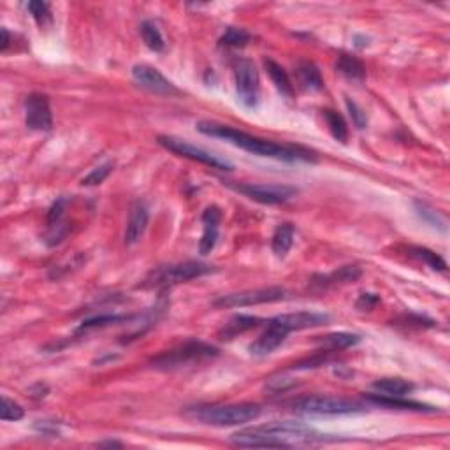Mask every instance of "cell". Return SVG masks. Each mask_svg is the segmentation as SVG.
<instances>
[{"instance_id": "cell-1", "label": "cell", "mask_w": 450, "mask_h": 450, "mask_svg": "<svg viewBox=\"0 0 450 450\" xmlns=\"http://www.w3.org/2000/svg\"><path fill=\"white\" fill-rule=\"evenodd\" d=\"M197 131L201 134L209 136V138H219L224 141L231 143V145L238 146V148L250 151L253 155H259V157H268L275 158V160H283V162H315L317 157L312 150L302 148V146H294V145H280V143L268 141V139L256 138V136H250L246 132L238 131V128H232L229 125L215 124V121H199Z\"/></svg>"}, {"instance_id": "cell-2", "label": "cell", "mask_w": 450, "mask_h": 450, "mask_svg": "<svg viewBox=\"0 0 450 450\" xmlns=\"http://www.w3.org/2000/svg\"><path fill=\"white\" fill-rule=\"evenodd\" d=\"M260 413H263V408L253 403L208 405V407H195L188 410L190 417L216 427L252 422V420L259 419Z\"/></svg>"}, {"instance_id": "cell-3", "label": "cell", "mask_w": 450, "mask_h": 450, "mask_svg": "<svg viewBox=\"0 0 450 450\" xmlns=\"http://www.w3.org/2000/svg\"><path fill=\"white\" fill-rule=\"evenodd\" d=\"M219 356V349L209 343L199 341V339H190V341L182 343L171 350H165L160 356L151 361V366L155 370H180V368L188 366V364L201 363V361L212 359Z\"/></svg>"}, {"instance_id": "cell-4", "label": "cell", "mask_w": 450, "mask_h": 450, "mask_svg": "<svg viewBox=\"0 0 450 450\" xmlns=\"http://www.w3.org/2000/svg\"><path fill=\"white\" fill-rule=\"evenodd\" d=\"M215 271V268L204 263H197V260H187L182 264H171L162 265V268L153 269L139 287L143 289H168V287L178 285V283L190 282L194 278H201V276L209 275Z\"/></svg>"}, {"instance_id": "cell-5", "label": "cell", "mask_w": 450, "mask_h": 450, "mask_svg": "<svg viewBox=\"0 0 450 450\" xmlns=\"http://www.w3.org/2000/svg\"><path fill=\"white\" fill-rule=\"evenodd\" d=\"M294 410L306 415H352V413L364 412V405L346 397L312 396L297 400L294 403Z\"/></svg>"}, {"instance_id": "cell-6", "label": "cell", "mask_w": 450, "mask_h": 450, "mask_svg": "<svg viewBox=\"0 0 450 450\" xmlns=\"http://www.w3.org/2000/svg\"><path fill=\"white\" fill-rule=\"evenodd\" d=\"M158 145L164 146L165 150H169L171 153L180 155V157L190 158V160L201 162V164L208 165L212 169H220V171H232V164L220 155L212 153V151L199 148V146L190 145L185 139L175 138V136H158Z\"/></svg>"}, {"instance_id": "cell-7", "label": "cell", "mask_w": 450, "mask_h": 450, "mask_svg": "<svg viewBox=\"0 0 450 450\" xmlns=\"http://www.w3.org/2000/svg\"><path fill=\"white\" fill-rule=\"evenodd\" d=\"M234 81L239 102L246 108H256L260 95V79L256 64L248 58H239L234 65Z\"/></svg>"}, {"instance_id": "cell-8", "label": "cell", "mask_w": 450, "mask_h": 450, "mask_svg": "<svg viewBox=\"0 0 450 450\" xmlns=\"http://www.w3.org/2000/svg\"><path fill=\"white\" fill-rule=\"evenodd\" d=\"M287 297V290L282 287H264V289L241 290V292L227 294L215 300V308H243V306L265 304V302H278Z\"/></svg>"}, {"instance_id": "cell-9", "label": "cell", "mask_w": 450, "mask_h": 450, "mask_svg": "<svg viewBox=\"0 0 450 450\" xmlns=\"http://www.w3.org/2000/svg\"><path fill=\"white\" fill-rule=\"evenodd\" d=\"M229 187L243 194L245 197L252 199V201L268 206L283 204V202L290 201L297 194V188L290 185H268V183H241V185H234V183H229Z\"/></svg>"}, {"instance_id": "cell-10", "label": "cell", "mask_w": 450, "mask_h": 450, "mask_svg": "<svg viewBox=\"0 0 450 450\" xmlns=\"http://www.w3.org/2000/svg\"><path fill=\"white\" fill-rule=\"evenodd\" d=\"M25 124L31 131L48 132L53 127L50 101L43 94H32L25 99Z\"/></svg>"}, {"instance_id": "cell-11", "label": "cell", "mask_w": 450, "mask_h": 450, "mask_svg": "<svg viewBox=\"0 0 450 450\" xmlns=\"http://www.w3.org/2000/svg\"><path fill=\"white\" fill-rule=\"evenodd\" d=\"M132 77L141 88L153 92V94L172 95L178 94V88L171 83L160 71L146 64H138L132 67Z\"/></svg>"}, {"instance_id": "cell-12", "label": "cell", "mask_w": 450, "mask_h": 450, "mask_svg": "<svg viewBox=\"0 0 450 450\" xmlns=\"http://www.w3.org/2000/svg\"><path fill=\"white\" fill-rule=\"evenodd\" d=\"M287 334H289V331H285L278 322H275V319L268 320V322H265L264 333L248 346L250 353L256 357L269 356V353L275 352V350L285 341Z\"/></svg>"}, {"instance_id": "cell-13", "label": "cell", "mask_w": 450, "mask_h": 450, "mask_svg": "<svg viewBox=\"0 0 450 450\" xmlns=\"http://www.w3.org/2000/svg\"><path fill=\"white\" fill-rule=\"evenodd\" d=\"M331 320L327 313H317V312H297V313H285V315L275 317V322L285 331L292 333V331H302L312 329V327L326 326Z\"/></svg>"}, {"instance_id": "cell-14", "label": "cell", "mask_w": 450, "mask_h": 450, "mask_svg": "<svg viewBox=\"0 0 450 450\" xmlns=\"http://www.w3.org/2000/svg\"><path fill=\"white\" fill-rule=\"evenodd\" d=\"M222 220V212L219 206H208L202 213V225H204V232L199 241V252L201 256H208L212 250L216 246L219 241V225Z\"/></svg>"}, {"instance_id": "cell-15", "label": "cell", "mask_w": 450, "mask_h": 450, "mask_svg": "<svg viewBox=\"0 0 450 450\" xmlns=\"http://www.w3.org/2000/svg\"><path fill=\"white\" fill-rule=\"evenodd\" d=\"M148 220H150V213L148 208H146L143 202H136L131 208V213H128V220H127V227H125V245L132 246L136 243H139V239L145 234L146 227H148Z\"/></svg>"}, {"instance_id": "cell-16", "label": "cell", "mask_w": 450, "mask_h": 450, "mask_svg": "<svg viewBox=\"0 0 450 450\" xmlns=\"http://www.w3.org/2000/svg\"><path fill=\"white\" fill-rule=\"evenodd\" d=\"M368 401L380 405V407L387 408H397V410H413V412H434V408L427 407V405L417 403V401L407 400L405 396H385V394H368Z\"/></svg>"}, {"instance_id": "cell-17", "label": "cell", "mask_w": 450, "mask_h": 450, "mask_svg": "<svg viewBox=\"0 0 450 450\" xmlns=\"http://www.w3.org/2000/svg\"><path fill=\"white\" fill-rule=\"evenodd\" d=\"M265 320L259 319V317L252 315H234L227 324L224 326V329L220 331L219 336L222 339H232L238 334L246 333V331H252L256 327H259L260 324H264Z\"/></svg>"}, {"instance_id": "cell-18", "label": "cell", "mask_w": 450, "mask_h": 450, "mask_svg": "<svg viewBox=\"0 0 450 450\" xmlns=\"http://www.w3.org/2000/svg\"><path fill=\"white\" fill-rule=\"evenodd\" d=\"M296 76L301 88L306 92H319L324 88V79L313 62H301L296 67Z\"/></svg>"}, {"instance_id": "cell-19", "label": "cell", "mask_w": 450, "mask_h": 450, "mask_svg": "<svg viewBox=\"0 0 450 450\" xmlns=\"http://www.w3.org/2000/svg\"><path fill=\"white\" fill-rule=\"evenodd\" d=\"M294 234H296V229H294V225L290 222H283L276 227L271 239V248L276 257L283 259L289 253V250L292 248Z\"/></svg>"}, {"instance_id": "cell-20", "label": "cell", "mask_w": 450, "mask_h": 450, "mask_svg": "<svg viewBox=\"0 0 450 450\" xmlns=\"http://www.w3.org/2000/svg\"><path fill=\"white\" fill-rule=\"evenodd\" d=\"M264 65H265V71H268L269 77H271L273 84L276 87V90H278L280 94L283 95V97L292 99L294 97V87H292V83H290V77H289V75H287L285 69H283L280 64H276L275 60H271V58H268V60L264 62Z\"/></svg>"}, {"instance_id": "cell-21", "label": "cell", "mask_w": 450, "mask_h": 450, "mask_svg": "<svg viewBox=\"0 0 450 450\" xmlns=\"http://www.w3.org/2000/svg\"><path fill=\"white\" fill-rule=\"evenodd\" d=\"M336 71L339 72V75L345 76L346 79L357 81V83L366 79V67H364V64L359 60V58L352 57V55H346V53L339 55L336 62Z\"/></svg>"}, {"instance_id": "cell-22", "label": "cell", "mask_w": 450, "mask_h": 450, "mask_svg": "<svg viewBox=\"0 0 450 450\" xmlns=\"http://www.w3.org/2000/svg\"><path fill=\"white\" fill-rule=\"evenodd\" d=\"M373 389L378 390V394H385V396H407L415 389V385L405 378L390 376V378L375 380Z\"/></svg>"}, {"instance_id": "cell-23", "label": "cell", "mask_w": 450, "mask_h": 450, "mask_svg": "<svg viewBox=\"0 0 450 450\" xmlns=\"http://www.w3.org/2000/svg\"><path fill=\"white\" fill-rule=\"evenodd\" d=\"M363 276V271H361L359 265H343V268L336 269L331 275L322 276V282L320 285L327 287V285H338V283H353Z\"/></svg>"}, {"instance_id": "cell-24", "label": "cell", "mask_w": 450, "mask_h": 450, "mask_svg": "<svg viewBox=\"0 0 450 450\" xmlns=\"http://www.w3.org/2000/svg\"><path fill=\"white\" fill-rule=\"evenodd\" d=\"M324 118H326L331 136L339 143H346V139H349V127H346L345 118L338 111H334V109H324Z\"/></svg>"}, {"instance_id": "cell-25", "label": "cell", "mask_w": 450, "mask_h": 450, "mask_svg": "<svg viewBox=\"0 0 450 450\" xmlns=\"http://www.w3.org/2000/svg\"><path fill=\"white\" fill-rule=\"evenodd\" d=\"M132 315H99V317H90V319L83 320L81 326L77 327V333H84V331L97 329V327H108L111 324H121V322H131Z\"/></svg>"}, {"instance_id": "cell-26", "label": "cell", "mask_w": 450, "mask_h": 450, "mask_svg": "<svg viewBox=\"0 0 450 450\" xmlns=\"http://www.w3.org/2000/svg\"><path fill=\"white\" fill-rule=\"evenodd\" d=\"M319 341L329 350H343L357 345L361 341V336L353 333H333L327 334V336H322Z\"/></svg>"}, {"instance_id": "cell-27", "label": "cell", "mask_w": 450, "mask_h": 450, "mask_svg": "<svg viewBox=\"0 0 450 450\" xmlns=\"http://www.w3.org/2000/svg\"><path fill=\"white\" fill-rule=\"evenodd\" d=\"M139 32H141L143 40H145V44L151 51H162L165 48L164 38H162L160 31H158V27L153 21H143Z\"/></svg>"}, {"instance_id": "cell-28", "label": "cell", "mask_w": 450, "mask_h": 450, "mask_svg": "<svg viewBox=\"0 0 450 450\" xmlns=\"http://www.w3.org/2000/svg\"><path fill=\"white\" fill-rule=\"evenodd\" d=\"M410 252L413 257H417V259H420L422 263H426L431 269H434V271H447V263H445L437 252H433V250L426 248V246H413Z\"/></svg>"}, {"instance_id": "cell-29", "label": "cell", "mask_w": 450, "mask_h": 450, "mask_svg": "<svg viewBox=\"0 0 450 450\" xmlns=\"http://www.w3.org/2000/svg\"><path fill=\"white\" fill-rule=\"evenodd\" d=\"M250 39H252V35H250L246 31H243V28L229 27L227 31H225V34L222 35V39H220V46L241 48L245 46V44H248Z\"/></svg>"}, {"instance_id": "cell-30", "label": "cell", "mask_w": 450, "mask_h": 450, "mask_svg": "<svg viewBox=\"0 0 450 450\" xmlns=\"http://www.w3.org/2000/svg\"><path fill=\"white\" fill-rule=\"evenodd\" d=\"M27 9L40 27H46V25H50L51 20H53V16H51L50 4L39 2V0H32V2L27 4Z\"/></svg>"}, {"instance_id": "cell-31", "label": "cell", "mask_w": 450, "mask_h": 450, "mask_svg": "<svg viewBox=\"0 0 450 450\" xmlns=\"http://www.w3.org/2000/svg\"><path fill=\"white\" fill-rule=\"evenodd\" d=\"M114 164L111 160L104 162V164H101L99 168H95L94 171L90 172L88 176H84L83 180H81V185L84 187H94V185H101L102 182H104L106 178H108L109 175H111Z\"/></svg>"}, {"instance_id": "cell-32", "label": "cell", "mask_w": 450, "mask_h": 450, "mask_svg": "<svg viewBox=\"0 0 450 450\" xmlns=\"http://www.w3.org/2000/svg\"><path fill=\"white\" fill-rule=\"evenodd\" d=\"M25 412L23 408L20 407L18 403H14L13 400H9V397L4 396L2 397V407H0V419L2 420H13V422H16V420H21L23 419Z\"/></svg>"}, {"instance_id": "cell-33", "label": "cell", "mask_w": 450, "mask_h": 450, "mask_svg": "<svg viewBox=\"0 0 450 450\" xmlns=\"http://www.w3.org/2000/svg\"><path fill=\"white\" fill-rule=\"evenodd\" d=\"M345 104H346V109H349L350 116H352V121L356 124V127L357 128H366L368 116H366V113H364V109L361 108V106L357 104L356 101H352L350 97H345Z\"/></svg>"}, {"instance_id": "cell-34", "label": "cell", "mask_w": 450, "mask_h": 450, "mask_svg": "<svg viewBox=\"0 0 450 450\" xmlns=\"http://www.w3.org/2000/svg\"><path fill=\"white\" fill-rule=\"evenodd\" d=\"M415 206H417V213L420 215V219L426 220L427 224H431L433 227H438V225H444V222H441V219L438 216L437 212L429 209L426 204H420V202H417Z\"/></svg>"}, {"instance_id": "cell-35", "label": "cell", "mask_w": 450, "mask_h": 450, "mask_svg": "<svg viewBox=\"0 0 450 450\" xmlns=\"http://www.w3.org/2000/svg\"><path fill=\"white\" fill-rule=\"evenodd\" d=\"M380 302V297L376 294H361L359 300L356 302V308L361 312H371L376 304Z\"/></svg>"}, {"instance_id": "cell-36", "label": "cell", "mask_w": 450, "mask_h": 450, "mask_svg": "<svg viewBox=\"0 0 450 450\" xmlns=\"http://www.w3.org/2000/svg\"><path fill=\"white\" fill-rule=\"evenodd\" d=\"M0 34H2V44H0V51H6L7 50V46H9V40H11V38H9V32L6 31V28H2V31H0Z\"/></svg>"}, {"instance_id": "cell-37", "label": "cell", "mask_w": 450, "mask_h": 450, "mask_svg": "<svg viewBox=\"0 0 450 450\" xmlns=\"http://www.w3.org/2000/svg\"><path fill=\"white\" fill-rule=\"evenodd\" d=\"M97 447H121V444L120 441H99L97 444Z\"/></svg>"}]
</instances>
